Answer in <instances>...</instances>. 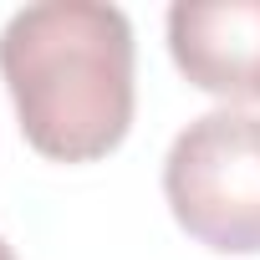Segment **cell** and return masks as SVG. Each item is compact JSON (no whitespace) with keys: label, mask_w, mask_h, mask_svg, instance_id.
Masks as SVG:
<instances>
[{"label":"cell","mask_w":260,"mask_h":260,"mask_svg":"<svg viewBox=\"0 0 260 260\" xmlns=\"http://www.w3.org/2000/svg\"><path fill=\"white\" fill-rule=\"evenodd\" d=\"M164 194L174 219L209 250H260V117L204 112L174 138L164 158Z\"/></svg>","instance_id":"2"},{"label":"cell","mask_w":260,"mask_h":260,"mask_svg":"<svg viewBox=\"0 0 260 260\" xmlns=\"http://www.w3.org/2000/svg\"><path fill=\"white\" fill-rule=\"evenodd\" d=\"M169 51L199 92L260 102V0H179Z\"/></svg>","instance_id":"3"},{"label":"cell","mask_w":260,"mask_h":260,"mask_svg":"<svg viewBox=\"0 0 260 260\" xmlns=\"http://www.w3.org/2000/svg\"><path fill=\"white\" fill-rule=\"evenodd\" d=\"M21 133L56 164H92L133 122V26L102 0H41L0 31Z\"/></svg>","instance_id":"1"},{"label":"cell","mask_w":260,"mask_h":260,"mask_svg":"<svg viewBox=\"0 0 260 260\" xmlns=\"http://www.w3.org/2000/svg\"><path fill=\"white\" fill-rule=\"evenodd\" d=\"M0 260H16V255H11V245H6V240H0Z\"/></svg>","instance_id":"4"}]
</instances>
